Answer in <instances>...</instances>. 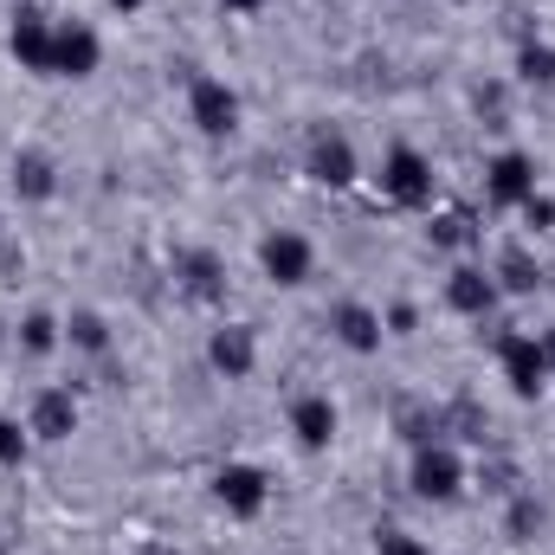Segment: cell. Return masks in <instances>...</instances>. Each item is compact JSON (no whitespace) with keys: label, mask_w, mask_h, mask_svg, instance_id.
Instances as JSON below:
<instances>
[{"label":"cell","mask_w":555,"mask_h":555,"mask_svg":"<svg viewBox=\"0 0 555 555\" xmlns=\"http://www.w3.org/2000/svg\"><path fill=\"white\" fill-rule=\"evenodd\" d=\"M433 240H439V246H465V240H472V220H465V214H446Z\"/></svg>","instance_id":"26"},{"label":"cell","mask_w":555,"mask_h":555,"mask_svg":"<svg viewBox=\"0 0 555 555\" xmlns=\"http://www.w3.org/2000/svg\"><path fill=\"white\" fill-rule=\"evenodd\" d=\"M259 272L272 278L278 291H297V284L317 278V246H310L297 227H272V233L259 240Z\"/></svg>","instance_id":"7"},{"label":"cell","mask_w":555,"mask_h":555,"mask_svg":"<svg viewBox=\"0 0 555 555\" xmlns=\"http://www.w3.org/2000/svg\"><path fill=\"white\" fill-rule=\"evenodd\" d=\"M408 485H414L420 504H459L465 485H472V465H465V452L452 439H426L408 459Z\"/></svg>","instance_id":"1"},{"label":"cell","mask_w":555,"mask_h":555,"mask_svg":"<svg viewBox=\"0 0 555 555\" xmlns=\"http://www.w3.org/2000/svg\"><path fill=\"white\" fill-rule=\"evenodd\" d=\"M188 124L207 142H233L246 124V98L220 78V72H194L188 78Z\"/></svg>","instance_id":"2"},{"label":"cell","mask_w":555,"mask_h":555,"mask_svg":"<svg viewBox=\"0 0 555 555\" xmlns=\"http://www.w3.org/2000/svg\"><path fill=\"white\" fill-rule=\"evenodd\" d=\"M26 426H33L39 446H65L78 433V395L72 388H39L33 408H26Z\"/></svg>","instance_id":"17"},{"label":"cell","mask_w":555,"mask_h":555,"mask_svg":"<svg viewBox=\"0 0 555 555\" xmlns=\"http://www.w3.org/2000/svg\"><path fill=\"white\" fill-rule=\"evenodd\" d=\"M304 175L317 181V188H349L356 175H362V155H356V142L343 137V130H310L304 142Z\"/></svg>","instance_id":"10"},{"label":"cell","mask_w":555,"mask_h":555,"mask_svg":"<svg viewBox=\"0 0 555 555\" xmlns=\"http://www.w3.org/2000/svg\"><path fill=\"white\" fill-rule=\"evenodd\" d=\"M104 7H111V13H124V20H137V13L149 7V0H104Z\"/></svg>","instance_id":"29"},{"label":"cell","mask_w":555,"mask_h":555,"mask_svg":"<svg viewBox=\"0 0 555 555\" xmlns=\"http://www.w3.org/2000/svg\"><path fill=\"white\" fill-rule=\"evenodd\" d=\"M284 420H291L297 452H310V459H317V452H330V446H336V426H343V414H336V401H330V395H297Z\"/></svg>","instance_id":"16"},{"label":"cell","mask_w":555,"mask_h":555,"mask_svg":"<svg viewBox=\"0 0 555 555\" xmlns=\"http://www.w3.org/2000/svg\"><path fill=\"white\" fill-rule=\"evenodd\" d=\"M491 278H498V291L524 297V291H537V284H543V266L530 259V246H504V253H498V266H491Z\"/></svg>","instance_id":"21"},{"label":"cell","mask_w":555,"mask_h":555,"mask_svg":"<svg viewBox=\"0 0 555 555\" xmlns=\"http://www.w3.org/2000/svg\"><path fill=\"white\" fill-rule=\"evenodd\" d=\"M137 555H181V550H175V543H142Z\"/></svg>","instance_id":"31"},{"label":"cell","mask_w":555,"mask_h":555,"mask_svg":"<svg viewBox=\"0 0 555 555\" xmlns=\"http://www.w3.org/2000/svg\"><path fill=\"white\" fill-rule=\"evenodd\" d=\"M382 194L395 201V207H408V214H420V207H433L439 201V168H433V155L426 149H414V142H395L388 155H382Z\"/></svg>","instance_id":"3"},{"label":"cell","mask_w":555,"mask_h":555,"mask_svg":"<svg viewBox=\"0 0 555 555\" xmlns=\"http://www.w3.org/2000/svg\"><path fill=\"white\" fill-rule=\"evenodd\" d=\"M7 181L26 207H46V201H59V155L39 149V142H20L13 162H7Z\"/></svg>","instance_id":"14"},{"label":"cell","mask_w":555,"mask_h":555,"mask_svg":"<svg viewBox=\"0 0 555 555\" xmlns=\"http://www.w3.org/2000/svg\"><path fill=\"white\" fill-rule=\"evenodd\" d=\"M214 7H227V13H240V20H246V13H266L272 0H214Z\"/></svg>","instance_id":"28"},{"label":"cell","mask_w":555,"mask_h":555,"mask_svg":"<svg viewBox=\"0 0 555 555\" xmlns=\"http://www.w3.org/2000/svg\"><path fill=\"white\" fill-rule=\"evenodd\" d=\"M207 369L220 382H253V369H259V330L253 323H220L207 336Z\"/></svg>","instance_id":"15"},{"label":"cell","mask_w":555,"mask_h":555,"mask_svg":"<svg viewBox=\"0 0 555 555\" xmlns=\"http://www.w3.org/2000/svg\"><path fill=\"white\" fill-rule=\"evenodd\" d=\"M52 26H59V20H52L39 0H20V7L7 13V52H13L20 72L52 78Z\"/></svg>","instance_id":"6"},{"label":"cell","mask_w":555,"mask_h":555,"mask_svg":"<svg viewBox=\"0 0 555 555\" xmlns=\"http://www.w3.org/2000/svg\"><path fill=\"white\" fill-rule=\"evenodd\" d=\"M382 323H388V336H414L420 310H414V304H395V310H382Z\"/></svg>","instance_id":"27"},{"label":"cell","mask_w":555,"mask_h":555,"mask_svg":"<svg viewBox=\"0 0 555 555\" xmlns=\"http://www.w3.org/2000/svg\"><path fill=\"white\" fill-rule=\"evenodd\" d=\"M13 349L20 356H59L65 349V317H52V310H26L20 323H13Z\"/></svg>","instance_id":"18"},{"label":"cell","mask_w":555,"mask_h":555,"mask_svg":"<svg viewBox=\"0 0 555 555\" xmlns=\"http://www.w3.org/2000/svg\"><path fill=\"white\" fill-rule=\"evenodd\" d=\"M537 336H543V356H550V375H555V323L550 330H537Z\"/></svg>","instance_id":"30"},{"label":"cell","mask_w":555,"mask_h":555,"mask_svg":"<svg viewBox=\"0 0 555 555\" xmlns=\"http://www.w3.org/2000/svg\"><path fill=\"white\" fill-rule=\"evenodd\" d=\"M543 524H550V504H543L537 491H511V504H504V537H511V543H537Z\"/></svg>","instance_id":"20"},{"label":"cell","mask_w":555,"mask_h":555,"mask_svg":"<svg viewBox=\"0 0 555 555\" xmlns=\"http://www.w3.org/2000/svg\"><path fill=\"white\" fill-rule=\"evenodd\" d=\"M517 78L537 85V91H550L555 85V46L550 39H524V46H517Z\"/></svg>","instance_id":"22"},{"label":"cell","mask_w":555,"mask_h":555,"mask_svg":"<svg viewBox=\"0 0 555 555\" xmlns=\"http://www.w3.org/2000/svg\"><path fill=\"white\" fill-rule=\"evenodd\" d=\"M207 491H214V504H220L233 524H259L266 504H272V478H266V465H253V459H227V465H214Z\"/></svg>","instance_id":"4"},{"label":"cell","mask_w":555,"mask_h":555,"mask_svg":"<svg viewBox=\"0 0 555 555\" xmlns=\"http://www.w3.org/2000/svg\"><path fill=\"white\" fill-rule=\"evenodd\" d=\"M498 375L517 401H543L550 388V356H543V336L537 330H498Z\"/></svg>","instance_id":"5"},{"label":"cell","mask_w":555,"mask_h":555,"mask_svg":"<svg viewBox=\"0 0 555 555\" xmlns=\"http://www.w3.org/2000/svg\"><path fill=\"white\" fill-rule=\"evenodd\" d=\"M65 349H72V356H111V317L91 310V304H78V310L65 317Z\"/></svg>","instance_id":"19"},{"label":"cell","mask_w":555,"mask_h":555,"mask_svg":"<svg viewBox=\"0 0 555 555\" xmlns=\"http://www.w3.org/2000/svg\"><path fill=\"white\" fill-rule=\"evenodd\" d=\"M98 65H104V39H98V26H85V20H59V26H52V78L85 85V78H98Z\"/></svg>","instance_id":"9"},{"label":"cell","mask_w":555,"mask_h":555,"mask_svg":"<svg viewBox=\"0 0 555 555\" xmlns=\"http://www.w3.org/2000/svg\"><path fill=\"white\" fill-rule=\"evenodd\" d=\"M33 446H39V439H33V426H26V420L0 414V472H20V465L33 459Z\"/></svg>","instance_id":"23"},{"label":"cell","mask_w":555,"mask_h":555,"mask_svg":"<svg viewBox=\"0 0 555 555\" xmlns=\"http://www.w3.org/2000/svg\"><path fill=\"white\" fill-rule=\"evenodd\" d=\"M517 214H524V227H530V233H550V227H555V194H543V188H537Z\"/></svg>","instance_id":"25"},{"label":"cell","mask_w":555,"mask_h":555,"mask_svg":"<svg viewBox=\"0 0 555 555\" xmlns=\"http://www.w3.org/2000/svg\"><path fill=\"white\" fill-rule=\"evenodd\" d=\"M498 304H504V291H498L491 266H452V272H446V310H452V317L485 323V317H498Z\"/></svg>","instance_id":"12"},{"label":"cell","mask_w":555,"mask_h":555,"mask_svg":"<svg viewBox=\"0 0 555 555\" xmlns=\"http://www.w3.org/2000/svg\"><path fill=\"white\" fill-rule=\"evenodd\" d=\"M330 336H336L349 356H382L388 323H382V310H375L369 297H336V304H330Z\"/></svg>","instance_id":"11"},{"label":"cell","mask_w":555,"mask_h":555,"mask_svg":"<svg viewBox=\"0 0 555 555\" xmlns=\"http://www.w3.org/2000/svg\"><path fill=\"white\" fill-rule=\"evenodd\" d=\"M375 555H433V543H420L414 530H375Z\"/></svg>","instance_id":"24"},{"label":"cell","mask_w":555,"mask_h":555,"mask_svg":"<svg viewBox=\"0 0 555 555\" xmlns=\"http://www.w3.org/2000/svg\"><path fill=\"white\" fill-rule=\"evenodd\" d=\"M537 188H543V175H537V155H530V149H498V155L485 162V201H491V207H511V214H517Z\"/></svg>","instance_id":"8"},{"label":"cell","mask_w":555,"mask_h":555,"mask_svg":"<svg viewBox=\"0 0 555 555\" xmlns=\"http://www.w3.org/2000/svg\"><path fill=\"white\" fill-rule=\"evenodd\" d=\"M175 291L188 304H227V259L214 246H181L175 253Z\"/></svg>","instance_id":"13"}]
</instances>
